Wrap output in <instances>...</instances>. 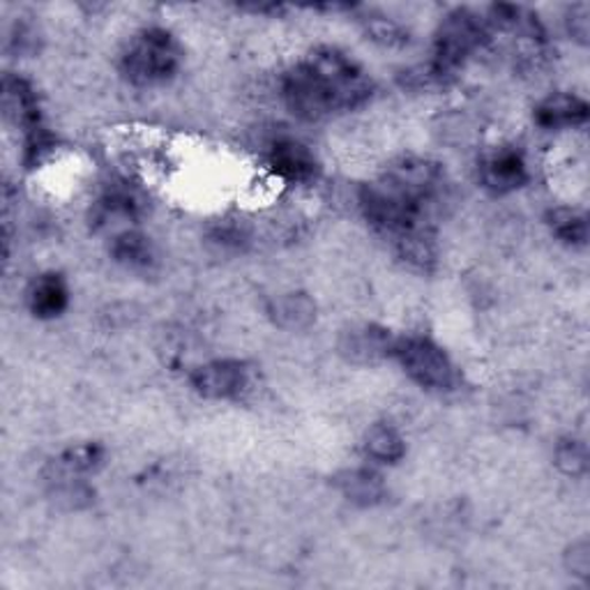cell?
<instances>
[{
	"label": "cell",
	"instance_id": "obj_1",
	"mask_svg": "<svg viewBox=\"0 0 590 590\" xmlns=\"http://www.w3.org/2000/svg\"><path fill=\"white\" fill-rule=\"evenodd\" d=\"M369 77L356 60L337 49H317L293 66L282 81V96L293 116L321 120L334 111H351L371 98Z\"/></svg>",
	"mask_w": 590,
	"mask_h": 590
},
{
	"label": "cell",
	"instance_id": "obj_2",
	"mask_svg": "<svg viewBox=\"0 0 590 590\" xmlns=\"http://www.w3.org/2000/svg\"><path fill=\"white\" fill-rule=\"evenodd\" d=\"M443 171L422 158H403L394 162L379 180L360 192L367 222L381 233L399 240L416 231H429L427 208L437 197Z\"/></svg>",
	"mask_w": 590,
	"mask_h": 590
},
{
	"label": "cell",
	"instance_id": "obj_3",
	"mask_svg": "<svg viewBox=\"0 0 590 590\" xmlns=\"http://www.w3.org/2000/svg\"><path fill=\"white\" fill-rule=\"evenodd\" d=\"M489 40L487 21H482L471 10H452L439 26L437 40H433V58L429 63V77L443 79L459 70L466 58L482 49Z\"/></svg>",
	"mask_w": 590,
	"mask_h": 590
},
{
	"label": "cell",
	"instance_id": "obj_4",
	"mask_svg": "<svg viewBox=\"0 0 590 590\" xmlns=\"http://www.w3.org/2000/svg\"><path fill=\"white\" fill-rule=\"evenodd\" d=\"M180 66L176 40L162 28L139 33L120 58V70L134 86H158L169 81Z\"/></svg>",
	"mask_w": 590,
	"mask_h": 590
},
{
	"label": "cell",
	"instance_id": "obj_5",
	"mask_svg": "<svg viewBox=\"0 0 590 590\" xmlns=\"http://www.w3.org/2000/svg\"><path fill=\"white\" fill-rule=\"evenodd\" d=\"M394 356L403 371L427 390H450L457 381L454 367L446 351L427 337L397 339Z\"/></svg>",
	"mask_w": 590,
	"mask_h": 590
},
{
	"label": "cell",
	"instance_id": "obj_6",
	"mask_svg": "<svg viewBox=\"0 0 590 590\" xmlns=\"http://www.w3.org/2000/svg\"><path fill=\"white\" fill-rule=\"evenodd\" d=\"M250 381L247 367L238 360H214L192 371L190 383L197 394L206 399H233Z\"/></svg>",
	"mask_w": 590,
	"mask_h": 590
},
{
	"label": "cell",
	"instance_id": "obj_7",
	"mask_svg": "<svg viewBox=\"0 0 590 590\" xmlns=\"http://www.w3.org/2000/svg\"><path fill=\"white\" fill-rule=\"evenodd\" d=\"M482 184L493 194H510L528 180L523 154L512 146H501L484 154L480 162Z\"/></svg>",
	"mask_w": 590,
	"mask_h": 590
},
{
	"label": "cell",
	"instance_id": "obj_8",
	"mask_svg": "<svg viewBox=\"0 0 590 590\" xmlns=\"http://www.w3.org/2000/svg\"><path fill=\"white\" fill-rule=\"evenodd\" d=\"M397 339L390 334V330L379 326H358L341 334L339 351L347 360L367 364L377 362L388 356H394Z\"/></svg>",
	"mask_w": 590,
	"mask_h": 590
},
{
	"label": "cell",
	"instance_id": "obj_9",
	"mask_svg": "<svg viewBox=\"0 0 590 590\" xmlns=\"http://www.w3.org/2000/svg\"><path fill=\"white\" fill-rule=\"evenodd\" d=\"M3 107H6V113L17 122V126L23 128L26 137L42 132L38 98L28 81L12 77V74L3 79Z\"/></svg>",
	"mask_w": 590,
	"mask_h": 590
},
{
	"label": "cell",
	"instance_id": "obj_10",
	"mask_svg": "<svg viewBox=\"0 0 590 590\" xmlns=\"http://www.w3.org/2000/svg\"><path fill=\"white\" fill-rule=\"evenodd\" d=\"M270 169L289 182H307L319 171L317 158L298 141H277L270 150Z\"/></svg>",
	"mask_w": 590,
	"mask_h": 590
},
{
	"label": "cell",
	"instance_id": "obj_11",
	"mask_svg": "<svg viewBox=\"0 0 590 590\" xmlns=\"http://www.w3.org/2000/svg\"><path fill=\"white\" fill-rule=\"evenodd\" d=\"M588 104L577 96L558 92V96L547 98L542 104L536 107V122L542 130H566L586 126L588 120Z\"/></svg>",
	"mask_w": 590,
	"mask_h": 590
},
{
	"label": "cell",
	"instance_id": "obj_12",
	"mask_svg": "<svg viewBox=\"0 0 590 590\" xmlns=\"http://www.w3.org/2000/svg\"><path fill=\"white\" fill-rule=\"evenodd\" d=\"M68 302H70V293H68L66 279L56 272L40 274L28 291V307H30V312H33V317L38 319L60 317L68 309Z\"/></svg>",
	"mask_w": 590,
	"mask_h": 590
},
{
	"label": "cell",
	"instance_id": "obj_13",
	"mask_svg": "<svg viewBox=\"0 0 590 590\" xmlns=\"http://www.w3.org/2000/svg\"><path fill=\"white\" fill-rule=\"evenodd\" d=\"M334 487L341 491V496H344L347 501L360 508L377 506L383 501V496H386V484L381 476H377L374 471H367V469H353V471L339 473L334 478Z\"/></svg>",
	"mask_w": 590,
	"mask_h": 590
},
{
	"label": "cell",
	"instance_id": "obj_14",
	"mask_svg": "<svg viewBox=\"0 0 590 590\" xmlns=\"http://www.w3.org/2000/svg\"><path fill=\"white\" fill-rule=\"evenodd\" d=\"M270 317L274 319L277 326L298 330V328H304L317 319V304L312 302V298L304 296V293H289V296H282L272 302Z\"/></svg>",
	"mask_w": 590,
	"mask_h": 590
},
{
	"label": "cell",
	"instance_id": "obj_15",
	"mask_svg": "<svg viewBox=\"0 0 590 590\" xmlns=\"http://www.w3.org/2000/svg\"><path fill=\"white\" fill-rule=\"evenodd\" d=\"M364 450L371 459H377L381 463H397L403 454H407V443H403L401 433L392 424L379 422L367 431Z\"/></svg>",
	"mask_w": 590,
	"mask_h": 590
},
{
	"label": "cell",
	"instance_id": "obj_16",
	"mask_svg": "<svg viewBox=\"0 0 590 590\" xmlns=\"http://www.w3.org/2000/svg\"><path fill=\"white\" fill-rule=\"evenodd\" d=\"M113 259L132 270H141L152 266V247L148 238L139 231H122L111 242Z\"/></svg>",
	"mask_w": 590,
	"mask_h": 590
},
{
	"label": "cell",
	"instance_id": "obj_17",
	"mask_svg": "<svg viewBox=\"0 0 590 590\" xmlns=\"http://www.w3.org/2000/svg\"><path fill=\"white\" fill-rule=\"evenodd\" d=\"M547 224L551 233L572 247H583L588 240V220L586 214L574 208H553L547 214Z\"/></svg>",
	"mask_w": 590,
	"mask_h": 590
},
{
	"label": "cell",
	"instance_id": "obj_18",
	"mask_svg": "<svg viewBox=\"0 0 590 590\" xmlns=\"http://www.w3.org/2000/svg\"><path fill=\"white\" fill-rule=\"evenodd\" d=\"M102 459H104L102 446H98V443H81V446H74V448H70V450H66L63 454H60L56 466H58L60 473L72 478V476L96 471L98 466L102 463Z\"/></svg>",
	"mask_w": 590,
	"mask_h": 590
},
{
	"label": "cell",
	"instance_id": "obj_19",
	"mask_svg": "<svg viewBox=\"0 0 590 590\" xmlns=\"http://www.w3.org/2000/svg\"><path fill=\"white\" fill-rule=\"evenodd\" d=\"M364 30L367 36L374 40L377 44L381 47H388V49H401L409 44V33L403 30L397 21H392L390 17H383V14H374L369 12L364 19Z\"/></svg>",
	"mask_w": 590,
	"mask_h": 590
},
{
	"label": "cell",
	"instance_id": "obj_20",
	"mask_svg": "<svg viewBox=\"0 0 590 590\" xmlns=\"http://www.w3.org/2000/svg\"><path fill=\"white\" fill-rule=\"evenodd\" d=\"M556 466L561 469L566 476L579 478L588 471V450L586 443L579 439H563L561 443L556 446Z\"/></svg>",
	"mask_w": 590,
	"mask_h": 590
},
{
	"label": "cell",
	"instance_id": "obj_21",
	"mask_svg": "<svg viewBox=\"0 0 590 590\" xmlns=\"http://www.w3.org/2000/svg\"><path fill=\"white\" fill-rule=\"evenodd\" d=\"M590 8L586 3H577L570 8L568 12V33L579 42V44H588V36H590Z\"/></svg>",
	"mask_w": 590,
	"mask_h": 590
},
{
	"label": "cell",
	"instance_id": "obj_22",
	"mask_svg": "<svg viewBox=\"0 0 590 590\" xmlns=\"http://www.w3.org/2000/svg\"><path fill=\"white\" fill-rule=\"evenodd\" d=\"M568 568L572 570V574H579V577H588V570H590V553H588V544L586 542H579L570 549L568 553Z\"/></svg>",
	"mask_w": 590,
	"mask_h": 590
}]
</instances>
